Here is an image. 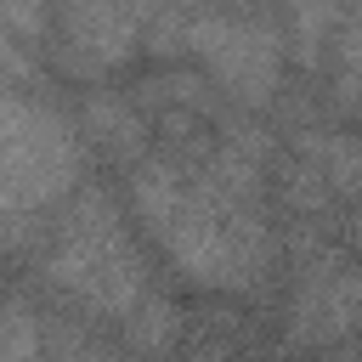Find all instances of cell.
Instances as JSON below:
<instances>
[{"label": "cell", "instance_id": "8", "mask_svg": "<svg viewBox=\"0 0 362 362\" xmlns=\"http://www.w3.org/2000/svg\"><path fill=\"white\" fill-rule=\"evenodd\" d=\"M0 23L23 45H34V40H45V0H0Z\"/></svg>", "mask_w": 362, "mask_h": 362}, {"label": "cell", "instance_id": "1", "mask_svg": "<svg viewBox=\"0 0 362 362\" xmlns=\"http://www.w3.org/2000/svg\"><path fill=\"white\" fill-rule=\"evenodd\" d=\"M40 277L62 300H74L85 311H102V317H124L147 294L141 255L130 249L124 221L113 215V204L102 192H79L74 215L57 226V238L40 260Z\"/></svg>", "mask_w": 362, "mask_h": 362}, {"label": "cell", "instance_id": "4", "mask_svg": "<svg viewBox=\"0 0 362 362\" xmlns=\"http://www.w3.org/2000/svg\"><path fill=\"white\" fill-rule=\"evenodd\" d=\"M62 23V62L74 74H107L136 57L141 28L124 0H57Z\"/></svg>", "mask_w": 362, "mask_h": 362}, {"label": "cell", "instance_id": "6", "mask_svg": "<svg viewBox=\"0 0 362 362\" xmlns=\"http://www.w3.org/2000/svg\"><path fill=\"white\" fill-rule=\"evenodd\" d=\"M339 0H288V45L305 68H317L339 34Z\"/></svg>", "mask_w": 362, "mask_h": 362}, {"label": "cell", "instance_id": "2", "mask_svg": "<svg viewBox=\"0 0 362 362\" xmlns=\"http://www.w3.org/2000/svg\"><path fill=\"white\" fill-rule=\"evenodd\" d=\"M79 181V136L34 96L0 90V215H40Z\"/></svg>", "mask_w": 362, "mask_h": 362}, {"label": "cell", "instance_id": "5", "mask_svg": "<svg viewBox=\"0 0 362 362\" xmlns=\"http://www.w3.org/2000/svg\"><path fill=\"white\" fill-rule=\"evenodd\" d=\"M147 107L136 102V96H119V90H96V96H85V107H79V141L90 147V153H102L107 164H124V170H136L141 158H147Z\"/></svg>", "mask_w": 362, "mask_h": 362}, {"label": "cell", "instance_id": "3", "mask_svg": "<svg viewBox=\"0 0 362 362\" xmlns=\"http://www.w3.org/2000/svg\"><path fill=\"white\" fill-rule=\"evenodd\" d=\"M187 51L209 68V79L226 90V102H238L249 113L277 102L283 40L266 23H255V17H198V23H187Z\"/></svg>", "mask_w": 362, "mask_h": 362}, {"label": "cell", "instance_id": "7", "mask_svg": "<svg viewBox=\"0 0 362 362\" xmlns=\"http://www.w3.org/2000/svg\"><path fill=\"white\" fill-rule=\"evenodd\" d=\"M119 322H124V345L130 351H170V345H181V311L164 294H141Z\"/></svg>", "mask_w": 362, "mask_h": 362}]
</instances>
